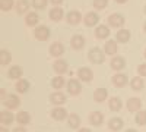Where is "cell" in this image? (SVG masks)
Segmentation results:
<instances>
[{
  "instance_id": "1",
  "label": "cell",
  "mask_w": 146,
  "mask_h": 132,
  "mask_svg": "<svg viewBox=\"0 0 146 132\" xmlns=\"http://www.w3.org/2000/svg\"><path fill=\"white\" fill-rule=\"evenodd\" d=\"M89 60L92 62V63H102L104 60H105V54H104V52L100 49V47H94V49L89 52Z\"/></svg>"
},
{
  "instance_id": "2",
  "label": "cell",
  "mask_w": 146,
  "mask_h": 132,
  "mask_svg": "<svg viewBox=\"0 0 146 132\" xmlns=\"http://www.w3.org/2000/svg\"><path fill=\"white\" fill-rule=\"evenodd\" d=\"M3 103H5V106L7 107L9 110H13V109H18V107H19L21 100L18 98V95H15V94H10V95H7V97L3 100Z\"/></svg>"
},
{
  "instance_id": "3",
  "label": "cell",
  "mask_w": 146,
  "mask_h": 132,
  "mask_svg": "<svg viewBox=\"0 0 146 132\" xmlns=\"http://www.w3.org/2000/svg\"><path fill=\"white\" fill-rule=\"evenodd\" d=\"M48 37H50V29H48L47 27L41 25L35 29V38L36 40H40V41H45L48 40Z\"/></svg>"
},
{
  "instance_id": "4",
  "label": "cell",
  "mask_w": 146,
  "mask_h": 132,
  "mask_svg": "<svg viewBox=\"0 0 146 132\" xmlns=\"http://www.w3.org/2000/svg\"><path fill=\"white\" fill-rule=\"evenodd\" d=\"M67 90H69V92H70L72 95H78V94H80V91H82V85H80L79 81L70 79V81L67 82Z\"/></svg>"
},
{
  "instance_id": "5",
  "label": "cell",
  "mask_w": 146,
  "mask_h": 132,
  "mask_svg": "<svg viewBox=\"0 0 146 132\" xmlns=\"http://www.w3.org/2000/svg\"><path fill=\"white\" fill-rule=\"evenodd\" d=\"M78 76L82 81H85V82H91L92 78H94V74H92V70L89 68H80L78 70Z\"/></svg>"
},
{
  "instance_id": "6",
  "label": "cell",
  "mask_w": 146,
  "mask_h": 132,
  "mask_svg": "<svg viewBox=\"0 0 146 132\" xmlns=\"http://www.w3.org/2000/svg\"><path fill=\"white\" fill-rule=\"evenodd\" d=\"M140 107H142L140 98H129V101H127V110L129 112H131V113L140 112Z\"/></svg>"
},
{
  "instance_id": "7",
  "label": "cell",
  "mask_w": 146,
  "mask_h": 132,
  "mask_svg": "<svg viewBox=\"0 0 146 132\" xmlns=\"http://www.w3.org/2000/svg\"><path fill=\"white\" fill-rule=\"evenodd\" d=\"M108 23L111 27H114V28H118V27H121L124 23V18L121 16V15H118V13H114V15H110L108 16Z\"/></svg>"
},
{
  "instance_id": "8",
  "label": "cell",
  "mask_w": 146,
  "mask_h": 132,
  "mask_svg": "<svg viewBox=\"0 0 146 132\" xmlns=\"http://www.w3.org/2000/svg\"><path fill=\"white\" fill-rule=\"evenodd\" d=\"M89 122H91L94 126L102 125V122H104V115H102L101 112H92V113L89 115Z\"/></svg>"
},
{
  "instance_id": "9",
  "label": "cell",
  "mask_w": 146,
  "mask_h": 132,
  "mask_svg": "<svg viewBox=\"0 0 146 132\" xmlns=\"http://www.w3.org/2000/svg\"><path fill=\"white\" fill-rule=\"evenodd\" d=\"M113 84L118 88H123L124 85H127V76L123 74H115L113 76Z\"/></svg>"
},
{
  "instance_id": "10",
  "label": "cell",
  "mask_w": 146,
  "mask_h": 132,
  "mask_svg": "<svg viewBox=\"0 0 146 132\" xmlns=\"http://www.w3.org/2000/svg\"><path fill=\"white\" fill-rule=\"evenodd\" d=\"M82 19V15H80V12L78 10H72L67 13V22L72 23V25H76V23H79Z\"/></svg>"
},
{
  "instance_id": "11",
  "label": "cell",
  "mask_w": 146,
  "mask_h": 132,
  "mask_svg": "<svg viewBox=\"0 0 146 132\" xmlns=\"http://www.w3.org/2000/svg\"><path fill=\"white\" fill-rule=\"evenodd\" d=\"M63 52H64V47H63L62 43H53L50 46V54L51 56H56V57L57 56H62Z\"/></svg>"
},
{
  "instance_id": "12",
  "label": "cell",
  "mask_w": 146,
  "mask_h": 132,
  "mask_svg": "<svg viewBox=\"0 0 146 132\" xmlns=\"http://www.w3.org/2000/svg\"><path fill=\"white\" fill-rule=\"evenodd\" d=\"M70 43H72V47L75 50H80L82 47L85 46V38L82 37V35H73Z\"/></svg>"
},
{
  "instance_id": "13",
  "label": "cell",
  "mask_w": 146,
  "mask_h": 132,
  "mask_svg": "<svg viewBox=\"0 0 146 132\" xmlns=\"http://www.w3.org/2000/svg\"><path fill=\"white\" fill-rule=\"evenodd\" d=\"M98 23V15L94 13V12H88L86 16H85V25L86 27H94Z\"/></svg>"
},
{
  "instance_id": "14",
  "label": "cell",
  "mask_w": 146,
  "mask_h": 132,
  "mask_svg": "<svg viewBox=\"0 0 146 132\" xmlns=\"http://www.w3.org/2000/svg\"><path fill=\"white\" fill-rule=\"evenodd\" d=\"M50 100H51L53 104L60 106V104H64V103H66V95L62 94V92H53V94L50 95Z\"/></svg>"
},
{
  "instance_id": "15",
  "label": "cell",
  "mask_w": 146,
  "mask_h": 132,
  "mask_svg": "<svg viewBox=\"0 0 146 132\" xmlns=\"http://www.w3.org/2000/svg\"><path fill=\"white\" fill-rule=\"evenodd\" d=\"M107 95H108V92H107L105 88H98V90H95V92H94V100L96 103H102L107 98Z\"/></svg>"
},
{
  "instance_id": "16",
  "label": "cell",
  "mask_w": 146,
  "mask_h": 132,
  "mask_svg": "<svg viewBox=\"0 0 146 132\" xmlns=\"http://www.w3.org/2000/svg\"><path fill=\"white\" fill-rule=\"evenodd\" d=\"M95 35H96V38H100V40L107 38L108 35H110V29H108V27H107V25H100L98 28L95 29Z\"/></svg>"
},
{
  "instance_id": "17",
  "label": "cell",
  "mask_w": 146,
  "mask_h": 132,
  "mask_svg": "<svg viewBox=\"0 0 146 132\" xmlns=\"http://www.w3.org/2000/svg\"><path fill=\"white\" fill-rule=\"evenodd\" d=\"M51 116L56 121H63V119L67 116V112L63 109V107H56V109L51 112Z\"/></svg>"
},
{
  "instance_id": "18",
  "label": "cell",
  "mask_w": 146,
  "mask_h": 132,
  "mask_svg": "<svg viewBox=\"0 0 146 132\" xmlns=\"http://www.w3.org/2000/svg\"><path fill=\"white\" fill-rule=\"evenodd\" d=\"M104 52H105V54H115L117 53V43L115 41H113V40H110V41H107L105 43V47H104Z\"/></svg>"
},
{
  "instance_id": "19",
  "label": "cell",
  "mask_w": 146,
  "mask_h": 132,
  "mask_svg": "<svg viewBox=\"0 0 146 132\" xmlns=\"http://www.w3.org/2000/svg\"><path fill=\"white\" fill-rule=\"evenodd\" d=\"M121 126H123V121H121L120 117H113V119H110L108 128L111 129V131H120Z\"/></svg>"
},
{
  "instance_id": "20",
  "label": "cell",
  "mask_w": 146,
  "mask_h": 132,
  "mask_svg": "<svg viewBox=\"0 0 146 132\" xmlns=\"http://www.w3.org/2000/svg\"><path fill=\"white\" fill-rule=\"evenodd\" d=\"M143 85H145V82H143V79H142L140 76L133 78L131 82H130L131 90H135V91H140V90H143Z\"/></svg>"
},
{
  "instance_id": "21",
  "label": "cell",
  "mask_w": 146,
  "mask_h": 132,
  "mask_svg": "<svg viewBox=\"0 0 146 132\" xmlns=\"http://www.w3.org/2000/svg\"><path fill=\"white\" fill-rule=\"evenodd\" d=\"M121 106H123V103H121V100L118 97H113L111 100H110V103H108L110 110H113V112H118L121 109Z\"/></svg>"
},
{
  "instance_id": "22",
  "label": "cell",
  "mask_w": 146,
  "mask_h": 132,
  "mask_svg": "<svg viewBox=\"0 0 146 132\" xmlns=\"http://www.w3.org/2000/svg\"><path fill=\"white\" fill-rule=\"evenodd\" d=\"M13 122V115L10 112H2L0 113V123L2 125H10Z\"/></svg>"
},
{
  "instance_id": "23",
  "label": "cell",
  "mask_w": 146,
  "mask_h": 132,
  "mask_svg": "<svg viewBox=\"0 0 146 132\" xmlns=\"http://www.w3.org/2000/svg\"><path fill=\"white\" fill-rule=\"evenodd\" d=\"M124 65H126V62H124L123 57H114L113 60H111V68L114 70H121V69L124 68Z\"/></svg>"
},
{
  "instance_id": "24",
  "label": "cell",
  "mask_w": 146,
  "mask_h": 132,
  "mask_svg": "<svg viewBox=\"0 0 146 132\" xmlns=\"http://www.w3.org/2000/svg\"><path fill=\"white\" fill-rule=\"evenodd\" d=\"M7 75H9L10 79H18V78L22 76V69L19 66H12L7 72Z\"/></svg>"
},
{
  "instance_id": "25",
  "label": "cell",
  "mask_w": 146,
  "mask_h": 132,
  "mask_svg": "<svg viewBox=\"0 0 146 132\" xmlns=\"http://www.w3.org/2000/svg\"><path fill=\"white\" fill-rule=\"evenodd\" d=\"M50 18L53 19V21H60L63 18V9L62 7H53L51 10H50Z\"/></svg>"
},
{
  "instance_id": "26",
  "label": "cell",
  "mask_w": 146,
  "mask_h": 132,
  "mask_svg": "<svg viewBox=\"0 0 146 132\" xmlns=\"http://www.w3.org/2000/svg\"><path fill=\"white\" fill-rule=\"evenodd\" d=\"M54 70L57 72L58 75H62V74H64V72L67 70V63L64 62V60H57L54 65Z\"/></svg>"
},
{
  "instance_id": "27",
  "label": "cell",
  "mask_w": 146,
  "mask_h": 132,
  "mask_svg": "<svg viewBox=\"0 0 146 132\" xmlns=\"http://www.w3.org/2000/svg\"><path fill=\"white\" fill-rule=\"evenodd\" d=\"M16 121H18V123H21V125L29 123V121H31L29 113H27V112H19V113L16 115Z\"/></svg>"
},
{
  "instance_id": "28",
  "label": "cell",
  "mask_w": 146,
  "mask_h": 132,
  "mask_svg": "<svg viewBox=\"0 0 146 132\" xmlns=\"http://www.w3.org/2000/svg\"><path fill=\"white\" fill-rule=\"evenodd\" d=\"M130 40V32L127 29H121L117 32V41L118 43H127Z\"/></svg>"
},
{
  "instance_id": "29",
  "label": "cell",
  "mask_w": 146,
  "mask_h": 132,
  "mask_svg": "<svg viewBox=\"0 0 146 132\" xmlns=\"http://www.w3.org/2000/svg\"><path fill=\"white\" fill-rule=\"evenodd\" d=\"M16 90L19 92H27L29 90V82L27 79H18L16 82Z\"/></svg>"
},
{
  "instance_id": "30",
  "label": "cell",
  "mask_w": 146,
  "mask_h": 132,
  "mask_svg": "<svg viewBox=\"0 0 146 132\" xmlns=\"http://www.w3.org/2000/svg\"><path fill=\"white\" fill-rule=\"evenodd\" d=\"M38 15L35 13V12H31V13H28L27 15V19H25V22H27V25H29V27H34V25H36V22H38Z\"/></svg>"
},
{
  "instance_id": "31",
  "label": "cell",
  "mask_w": 146,
  "mask_h": 132,
  "mask_svg": "<svg viewBox=\"0 0 146 132\" xmlns=\"http://www.w3.org/2000/svg\"><path fill=\"white\" fill-rule=\"evenodd\" d=\"M79 125H80V117L76 113H72L69 116V126L70 128H78Z\"/></svg>"
},
{
  "instance_id": "32",
  "label": "cell",
  "mask_w": 146,
  "mask_h": 132,
  "mask_svg": "<svg viewBox=\"0 0 146 132\" xmlns=\"http://www.w3.org/2000/svg\"><path fill=\"white\" fill-rule=\"evenodd\" d=\"M10 59H12V56H10L9 52H6V50L0 52V65H2V66H6L10 62Z\"/></svg>"
},
{
  "instance_id": "33",
  "label": "cell",
  "mask_w": 146,
  "mask_h": 132,
  "mask_svg": "<svg viewBox=\"0 0 146 132\" xmlns=\"http://www.w3.org/2000/svg\"><path fill=\"white\" fill-rule=\"evenodd\" d=\"M28 7H29V5H28L27 0H19L18 5H16V12H18L19 15H21V13H25Z\"/></svg>"
},
{
  "instance_id": "34",
  "label": "cell",
  "mask_w": 146,
  "mask_h": 132,
  "mask_svg": "<svg viewBox=\"0 0 146 132\" xmlns=\"http://www.w3.org/2000/svg\"><path fill=\"white\" fill-rule=\"evenodd\" d=\"M51 85H53V88H56V90H60L63 85H64V78L63 76H56V78H53V81H51Z\"/></svg>"
},
{
  "instance_id": "35",
  "label": "cell",
  "mask_w": 146,
  "mask_h": 132,
  "mask_svg": "<svg viewBox=\"0 0 146 132\" xmlns=\"http://www.w3.org/2000/svg\"><path fill=\"white\" fill-rule=\"evenodd\" d=\"M136 123L140 125V126H145L146 125V112L145 110L137 112V115H136Z\"/></svg>"
},
{
  "instance_id": "36",
  "label": "cell",
  "mask_w": 146,
  "mask_h": 132,
  "mask_svg": "<svg viewBox=\"0 0 146 132\" xmlns=\"http://www.w3.org/2000/svg\"><path fill=\"white\" fill-rule=\"evenodd\" d=\"M13 6V0H0V7L2 10H10Z\"/></svg>"
},
{
  "instance_id": "37",
  "label": "cell",
  "mask_w": 146,
  "mask_h": 132,
  "mask_svg": "<svg viewBox=\"0 0 146 132\" xmlns=\"http://www.w3.org/2000/svg\"><path fill=\"white\" fill-rule=\"evenodd\" d=\"M107 3H108V0H94V7L98 10H102L107 7Z\"/></svg>"
},
{
  "instance_id": "38",
  "label": "cell",
  "mask_w": 146,
  "mask_h": 132,
  "mask_svg": "<svg viewBox=\"0 0 146 132\" xmlns=\"http://www.w3.org/2000/svg\"><path fill=\"white\" fill-rule=\"evenodd\" d=\"M32 5L36 9H44L47 6V0H32Z\"/></svg>"
},
{
  "instance_id": "39",
  "label": "cell",
  "mask_w": 146,
  "mask_h": 132,
  "mask_svg": "<svg viewBox=\"0 0 146 132\" xmlns=\"http://www.w3.org/2000/svg\"><path fill=\"white\" fill-rule=\"evenodd\" d=\"M137 72L140 76H146V65H139L137 66Z\"/></svg>"
},
{
  "instance_id": "40",
  "label": "cell",
  "mask_w": 146,
  "mask_h": 132,
  "mask_svg": "<svg viewBox=\"0 0 146 132\" xmlns=\"http://www.w3.org/2000/svg\"><path fill=\"white\" fill-rule=\"evenodd\" d=\"M13 132H27V131L23 129V128H15V129H13Z\"/></svg>"
},
{
  "instance_id": "41",
  "label": "cell",
  "mask_w": 146,
  "mask_h": 132,
  "mask_svg": "<svg viewBox=\"0 0 146 132\" xmlns=\"http://www.w3.org/2000/svg\"><path fill=\"white\" fill-rule=\"evenodd\" d=\"M62 2H63V0H51V3H54V5H60Z\"/></svg>"
},
{
  "instance_id": "42",
  "label": "cell",
  "mask_w": 146,
  "mask_h": 132,
  "mask_svg": "<svg viewBox=\"0 0 146 132\" xmlns=\"http://www.w3.org/2000/svg\"><path fill=\"white\" fill-rule=\"evenodd\" d=\"M78 132H91V131H89L88 128H82V129H79Z\"/></svg>"
},
{
  "instance_id": "43",
  "label": "cell",
  "mask_w": 146,
  "mask_h": 132,
  "mask_svg": "<svg viewBox=\"0 0 146 132\" xmlns=\"http://www.w3.org/2000/svg\"><path fill=\"white\" fill-rule=\"evenodd\" d=\"M115 2H117V3H126L127 0H115Z\"/></svg>"
},
{
  "instance_id": "44",
  "label": "cell",
  "mask_w": 146,
  "mask_h": 132,
  "mask_svg": "<svg viewBox=\"0 0 146 132\" xmlns=\"http://www.w3.org/2000/svg\"><path fill=\"white\" fill-rule=\"evenodd\" d=\"M0 132H7V131H6V129H5V128L2 126V128H0Z\"/></svg>"
},
{
  "instance_id": "45",
  "label": "cell",
  "mask_w": 146,
  "mask_h": 132,
  "mask_svg": "<svg viewBox=\"0 0 146 132\" xmlns=\"http://www.w3.org/2000/svg\"><path fill=\"white\" fill-rule=\"evenodd\" d=\"M126 132H137V131H135V129H127Z\"/></svg>"
},
{
  "instance_id": "46",
  "label": "cell",
  "mask_w": 146,
  "mask_h": 132,
  "mask_svg": "<svg viewBox=\"0 0 146 132\" xmlns=\"http://www.w3.org/2000/svg\"><path fill=\"white\" fill-rule=\"evenodd\" d=\"M145 31H146V23H145Z\"/></svg>"
},
{
  "instance_id": "47",
  "label": "cell",
  "mask_w": 146,
  "mask_h": 132,
  "mask_svg": "<svg viewBox=\"0 0 146 132\" xmlns=\"http://www.w3.org/2000/svg\"><path fill=\"white\" fill-rule=\"evenodd\" d=\"M145 57H146V52H145Z\"/></svg>"
},
{
  "instance_id": "48",
  "label": "cell",
  "mask_w": 146,
  "mask_h": 132,
  "mask_svg": "<svg viewBox=\"0 0 146 132\" xmlns=\"http://www.w3.org/2000/svg\"><path fill=\"white\" fill-rule=\"evenodd\" d=\"M145 12H146V7H145Z\"/></svg>"
}]
</instances>
